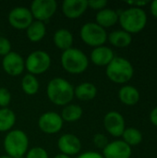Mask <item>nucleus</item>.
<instances>
[{
    "mask_svg": "<svg viewBox=\"0 0 157 158\" xmlns=\"http://www.w3.org/2000/svg\"><path fill=\"white\" fill-rule=\"evenodd\" d=\"M106 0H90L88 1V8H92L93 10H102L106 7L107 6Z\"/></svg>",
    "mask_w": 157,
    "mask_h": 158,
    "instance_id": "obj_31",
    "label": "nucleus"
},
{
    "mask_svg": "<svg viewBox=\"0 0 157 158\" xmlns=\"http://www.w3.org/2000/svg\"><path fill=\"white\" fill-rule=\"evenodd\" d=\"M132 154L131 147L122 140H117L109 143L103 149L104 158H130Z\"/></svg>",
    "mask_w": 157,
    "mask_h": 158,
    "instance_id": "obj_14",
    "label": "nucleus"
},
{
    "mask_svg": "<svg viewBox=\"0 0 157 158\" xmlns=\"http://www.w3.org/2000/svg\"><path fill=\"white\" fill-rule=\"evenodd\" d=\"M46 34L45 23L38 20H33L31 24L26 29V35L28 39L32 43H38L42 41Z\"/></svg>",
    "mask_w": 157,
    "mask_h": 158,
    "instance_id": "obj_22",
    "label": "nucleus"
},
{
    "mask_svg": "<svg viewBox=\"0 0 157 158\" xmlns=\"http://www.w3.org/2000/svg\"><path fill=\"white\" fill-rule=\"evenodd\" d=\"M54 158H71L70 156H66V155H63V154H58V155H56V156Z\"/></svg>",
    "mask_w": 157,
    "mask_h": 158,
    "instance_id": "obj_36",
    "label": "nucleus"
},
{
    "mask_svg": "<svg viewBox=\"0 0 157 158\" xmlns=\"http://www.w3.org/2000/svg\"><path fill=\"white\" fill-rule=\"evenodd\" d=\"M53 41L55 45L58 49L65 51L72 47L74 39H73V34L68 30L62 28L55 32Z\"/></svg>",
    "mask_w": 157,
    "mask_h": 158,
    "instance_id": "obj_20",
    "label": "nucleus"
},
{
    "mask_svg": "<svg viewBox=\"0 0 157 158\" xmlns=\"http://www.w3.org/2000/svg\"><path fill=\"white\" fill-rule=\"evenodd\" d=\"M16 123V114L8 107L0 108V132H8Z\"/></svg>",
    "mask_w": 157,
    "mask_h": 158,
    "instance_id": "obj_23",
    "label": "nucleus"
},
{
    "mask_svg": "<svg viewBox=\"0 0 157 158\" xmlns=\"http://www.w3.org/2000/svg\"><path fill=\"white\" fill-rule=\"evenodd\" d=\"M60 61L62 68L70 74H81L89 67V58L86 54L74 47L63 51Z\"/></svg>",
    "mask_w": 157,
    "mask_h": 158,
    "instance_id": "obj_5",
    "label": "nucleus"
},
{
    "mask_svg": "<svg viewBox=\"0 0 157 158\" xmlns=\"http://www.w3.org/2000/svg\"><path fill=\"white\" fill-rule=\"evenodd\" d=\"M107 32L95 22L85 23L80 31V37L82 42L93 48L104 45L107 41Z\"/></svg>",
    "mask_w": 157,
    "mask_h": 158,
    "instance_id": "obj_6",
    "label": "nucleus"
},
{
    "mask_svg": "<svg viewBox=\"0 0 157 158\" xmlns=\"http://www.w3.org/2000/svg\"><path fill=\"white\" fill-rule=\"evenodd\" d=\"M64 121L61 116L53 111H48L41 115L38 119V127L45 134L51 135L59 132L63 128Z\"/></svg>",
    "mask_w": 157,
    "mask_h": 158,
    "instance_id": "obj_9",
    "label": "nucleus"
},
{
    "mask_svg": "<svg viewBox=\"0 0 157 158\" xmlns=\"http://www.w3.org/2000/svg\"><path fill=\"white\" fill-rule=\"evenodd\" d=\"M46 94L54 105L65 106L74 99V87L66 79L56 77L48 82Z\"/></svg>",
    "mask_w": 157,
    "mask_h": 158,
    "instance_id": "obj_1",
    "label": "nucleus"
},
{
    "mask_svg": "<svg viewBox=\"0 0 157 158\" xmlns=\"http://www.w3.org/2000/svg\"><path fill=\"white\" fill-rule=\"evenodd\" d=\"M93 142L96 148H99L102 150L109 143L107 137L103 133H96L93 138Z\"/></svg>",
    "mask_w": 157,
    "mask_h": 158,
    "instance_id": "obj_29",
    "label": "nucleus"
},
{
    "mask_svg": "<svg viewBox=\"0 0 157 158\" xmlns=\"http://www.w3.org/2000/svg\"><path fill=\"white\" fill-rule=\"evenodd\" d=\"M115 57L114 51L105 45L95 47L91 52V61L98 67H106Z\"/></svg>",
    "mask_w": 157,
    "mask_h": 158,
    "instance_id": "obj_16",
    "label": "nucleus"
},
{
    "mask_svg": "<svg viewBox=\"0 0 157 158\" xmlns=\"http://www.w3.org/2000/svg\"><path fill=\"white\" fill-rule=\"evenodd\" d=\"M2 67L7 75L17 77L23 73L25 69V60L19 54L11 51L3 57Z\"/></svg>",
    "mask_w": 157,
    "mask_h": 158,
    "instance_id": "obj_11",
    "label": "nucleus"
},
{
    "mask_svg": "<svg viewBox=\"0 0 157 158\" xmlns=\"http://www.w3.org/2000/svg\"><path fill=\"white\" fill-rule=\"evenodd\" d=\"M104 126L105 131L113 137L122 136L126 123L124 117L117 111H109L104 118Z\"/></svg>",
    "mask_w": 157,
    "mask_h": 158,
    "instance_id": "obj_12",
    "label": "nucleus"
},
{
    "mask_svg": "<svg viewBox=\"0 0 157 158\" xmlns=\"http://www.w3.org/2000/svg\"><path fill=\"white\" fill-rule=\"evenodd\" d=\"M87 8V0H65L62 3V12L66 18L70 19L81 17Z\"/></svg>",
    "mask_w": 157,
    "mask_h": 158,
    "instance_id": "obj_15",
    "label": "nucleus"
},
{
    "mask_svg": "<svg viewBox=\"0 0 157 158\" xmlns=\"http://www.w3.org/2000/svg\"><path fill=\"white\" fill-rule=\"evenodd\" d=\"M123 142H125L128 145L135 146L142 143L143 141V134L142 132L135 128H126L123 134H122Z\"/></svg>",
    "mask_w": 157,
    "mask_h": 158,
    "instance_id": "obj_26",
    "label": "nucleus"
},
{
    "mask_svg": "<svg viewBox=\"0 0 157 158\" xmlns=\"http://www.w3.org/2000/svg\"><path fill=\"white\" fill-rule=\"evenodd\" d=\"M150 121L153 125L157 127V106L154 108L150 113Z\"/></svg>",
    "mask_w": 157,
    "mask_h": 158,
    "instance_id": "obj_34",
    "label": "nucleus"
},
{
    "mask_svg": "<svg viewBox=\"0 0 157 158\" xmlns=\"http://www.w3.org/2000/svg\"><path fill=\"white\" fill-rule=\"evenodd\" d=\"M97 95V88L92 82H82L74 88V97L80 101H91Z\"/></svg>",
    "mask_w": 157,
    "mask_h": 158,
    "instance_id": "obj_18",
    "label": "nucleus"
},
{
    "mask_svg": "<svg viewBox=\"0 0 157 158\" xmlns=\"http://www.w3.org/2000/svg\"><path fill=\"white\" fill-rule=\"evenodd\" d=\"M3 144L6 156L13 158H21L28 152L29 138L21 130H11L5 136Z\"/></svg>",
    "mask_w": 157,
    "mask_h": 158,
    "instance_id": "obj_4",
    "label": "nucleus"
},
{
    "mask_svg": "<svg viewBox=\"0 0 157 158\" xmlns=\"http://www.w3.org/2000/svg\"><path fill=\"white\" fill-rule=\"evenodd\" d=\"M10 52H11L10 41L4 36H0V56L4 57Z\"/></svg>",
    "mask_w": 157,
    "mask_h": 158,
    "instance_id": "obj_30",
    "label": "nucleus"
},
{
    "mask_svg": "<svg viewBox=\"0 0 157 158\" xmlns=\"http://www.w3.org/2000/svg\"><path fill=\"white\" fill-rule=\"evenodd\" d=\"M0 158H13V157H10V156H0Z\"/></svg>",
    "mask_w": 157,
    "mask_h": 158,
    "instance_id": "obj_37",
    "label": "nucleus"
},
{
    "mask_svg": "<svg viewBox=\"0 0 157 158\" xmlns=\"http://www.w3.org/2000/svg\"><path fill=\"white\" fill-rule=\"evenodd\" d=\"M118 22L130 34L142 31L147 24V14L143 8L130 7L118 13Z\"/></svg>",
    "mask_w": 157,
    "mask_h": 158,
    "instance_id": "obj_2",
    "label": "nucleus"
},
{
    "mask_svg": "<svg viewBox=\"0 0 157 158\" xmlns=\"http://www.w3.org/2000/svg\"><path fill=\"white\" fill-rule=\"evenodd\" d=\"M149 1H128L127 4L130 6V7H139L142 8L143 6H146Z\"/></svg>",
    "mask_w": 157,
    "mask_h": 158,
    "instance_id": "obj_33",
    "label": "nucleus"
},
{
    "mask_svg": "<svg viewBox=\"0 0 157 158\" xmlns=\"http://www.w3.org/2000/svg\"><path fill=\"white\" fill-rule=\"evenodd\" d=\"M25 158H49L48 153L43 147H32L28 150Z\"/></svg>",
    "mask_w": 157,
    "mask_h": 158,
    "instance_id": "obj_27",
    "label": "nucleus"
},
{
    "mask_svg": "<svg viewBox=\"0 0 157 158\" xmlns=\"http://www.w3.org/2000/svg\"><path fill=\"white\" fill-rule=\"evenodd\" d=\"M105 73L112 82L124 84L132 79L134 75V69L128 59L122 56H115L106 66Z\"/></svg>",
    "mask_w": 157,
    "mask_h": 158,
    "instance_id": "obj_3",
    "label": "nucleus"
},
{
    "mask_svg": "<svg viewBox=\"0 0 157 158\" xmlns=\"http://www.w3.org/2000/svg\"><path fill=\"white\" fill-rule=\"evenodd\" d=\"M10 102H11L10 92L5 87H0V107L1 108L7 107Z\"/></svg>",
    "mask_w": 157,
    "mask_h": 158,
    "instance_id": "obj_28",
    "label": "nucleus"
},
{
    "mask_svg": "<svg viewBox=\"0 0 157 158\" xmlns=\"http://www.w3.org/2000/svg\"><path fill=\"white\" fill-rule=\"evenodd\" d=\"M77 158H104L103 156L97 152H93V151H88V152H84L82 154H81L80 156H78Z\"/></svg>",
    "mask_w": 157,
    "mask_h": 158,
    "instance_id": "obj_32",
    "label": "nucleus"
},
{
    "mask_svg": "<svg viewBox=\"0 0 157 158\" xmlns=\"http://www.w3.org/2000/svg\"><path fill=\"white\" fill-rule=\"evenodd\" d=\"M107 40L115 47L125 48L131 44L132 37L131 34H130L129 32L123 30H118L110 32L107 35Z\"/></svg>",
    "mask_w": 157,
    "mask_h": 158,
    "instance_id": "obj_21",
    "label": "nucleus"
},
{
    "mask_svg": "<svg viewBox=\"0 0 157 158\" xmlns=\"http://www.w3.org/2000/svg\"><path fill=\"white\" fill-rule=\"evenodd\" d=\"M150 11H151V14L157 19V0L155 1H153L151 2V5H150Z\"/></svg>",
    "mask_w": 157,
    "mask_h": 158,
    "instance_id": "obj_35",
    "label": "nucleus"
},
{
    "mask_svg": "<svg viewBox=\"0 0 157 158\" xmlns=\"http://www.w3.org/2000/svg\"><path fill=\"white\" fill-rule=\"evenodd\" d=\"M57 2L56 0H34L31 4V13L35 20L45 23L56 12Z\"/></svg>",
    "mask_w": 157,
    "mask_h": 158,
    "instance_id": "obj_8",
    "label": "nucleus"
},
{
    "mask_svg": "<svg viewBox=\"0 0 157 158\" xmlns=\"http://www.w3.org/2000/svg\"><path fill=\"white\" fill-rule=\"evenodd\" d=\"M50 55L43 50L31 52L25 59V69L31 75H41L46 72L51 66Z\"/></svg>",
    "mask_w": 157,
    "mask_h": 158,
    "instance_id": "obj_7",
    "label": "nucleus"
},
{
    "mask_svg": "<svg viewBox=\"0 0 157 158\" xmlns=\"http://www.w3.org/2000/svg\"><path fill=\"white\" fill-rule=\"evenodd\" d=\"M118 22V12L111 8H104L97 12L95 16V23L102 28H110Z\"/></svg>",
    "mask_w": 157,
    "mask_h": 158,
    "instance_id": "obj_17",
    "label": "nucleus"
},
{
    "mask_svg": "<svg viewBox=\"0 0 157 158\" xmlns=\"http://www.w3.org/2000/svg\"><path fill=\"white\" fill-rule=\"evenodd\" d=\"M82 114H83V110L80 106L75 104H68L64 106L60 116L63 121L75 122L81 119Z\"/></svg>",
    "mask_w": 157,
    "mask_h": 158,
    "instance_id": "obj_24",
    "label": "nucleus"
},
{
    "mask_svg": "<svg viewBox=\"0 0 157 158\" xmlns=\"http://www.w3.org/2000/svg\"><path fill=\"white\" fill-rule=\"evenodd\" d=\"M82 144L81 140L72 133H66L60 136L57 141V148L60 154L66 155L68 156H76L80 154Z\"/></svg>",
    "mask_w": 157,
    "mask_h": 158,
    "instance_id": "obj_13",
    "label": "nucleus"
},
{
    "mask_svg": "<svg viewBox=\"0 0 157 158\" xmlns=\"http://www.w3.org/2000/svg\"><path fill=\"white\" fill-rule=\"evenodd\" d=\"M140 97L138 89L131 85H124L118 91V98L126 106H135L140 101Z\"/></svg>",
    "mask_w": 157,
    "mask_h": 158,
    "instance_id": "obj_19",
    "label": "nucleus"
},
{
    "mask_svg": "<svg viewBox=\"0 0 157 158\" xmlns=\"http://www.w3.org/2000/svg\"><path fill=\"white\" fill-rule=\"evenodd\" d=\"M39 81L36 76L30 73L23 76L21 80V89L28 95H34L39 91Z\"/></svg>",
    "mask_w": 157,
    "mask_h": 158,
    "instance_id": "obj_25",
    "label": "nucleus"
},
{
    "mask_svg": "<svg viewBox=\"0 0 157 158\" xmlns=\"http://www.w3.org/2000/svg\"><path fill=\"white\" fill-rule=\"evenodd\" d=\"M11 27L16 30H26L33 21V17L30 8L25 6H16L10 10L7 16Z\"/></svg>",
    "mask_w": 157,
    "mask_h": 158,
    "instance_id": "obj_10",
    "label": "nucleus"
}]
</instances>
